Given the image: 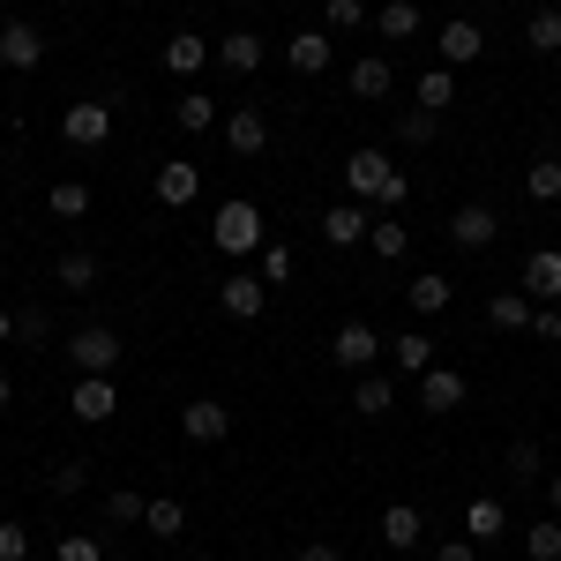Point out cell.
<instances>
[{"label":"cell","mask_w":561,"mask_h":561,"mask_svg":"<svg viewBox=\"0 0 561 561\" xmlns=\"http://www.w3.org/2000/svg\"><path fill=\"white\" fill-rule=\"evenodd\" d=\"M345 195L367 203V210H382V217H397L412 203V180H404V165H389L382 150H352L345 158Z\"/></svg>","instance_id":"6da1fadb"},{"label":"cell","mask_w":561,"mask_h":561,"mask_svg":"<svg viewBox=\"0 0 561 561\" xmlns=\"http://www.w3.org/2000/svg\"><path fill=\"white\" fill-rule=\"evenodd\" d=\"M210 240H217V255H255V248H262V210L248 203V195L217 203V217H210Z\"/></svg>","instance_id":"7a4b0ae2"},{"label":"cell","mask_w":561,"mask_h":561,"mask_svg":"<svg viewBox=\"0 0 561 561\" xmlns=\"http://www.w3.org/2000/svg\"><path fill=\"white\" fill-rule=\"evenodd\" d=\"M442 232H449V248H465V255H486V248L502 240V210H494V203H457Z\"/></svg>","instance_id":"3957f363"},{"label":"cell","mask_w":561,"mask_h":561,"mask_svg":"<svg viewBox=\"0 0 561 561\" xmlns=\"http://www.w3.org/2000/svg\"><path fill=\"white\" fill-rule=\"evenodd\" d=\"M60 135H68L76 150H105V142H113V105H105V98H76V105L60 113Z\"/></svg>","instance_id":"277c9868"},{"label":"cell","mask_w":561,"mask_h":561,"mask_svg":"<svg viewBox=\"0 0 561 561\" xmlns=\"http://www.w3.org/2000/svg\"><path fill=\"white\" fill-rule=\"evenodd\" d=\"M121 352H128V345H121L105 322H83V330L68 337V359H76V375H113V367H121Z\"/></svg>","instance_id":"5b68a950"},{"label":"cell","mask_w":561,"mask_h":561,"mask_svg":"<svg viewBox=\"0 0 561 561\" xmlns=\"http://www.w3.org/2000/svg\"><path fill=\"white\" fill-rule=\"evenodd\" d=\"M382 330H375V322H345V330H337V337H330V359H337V367H345V375H367V367H382Z\"/></svg>","instance_id":"8992f818"},{"label":"cell","mask_w":561,"mask_h":561,"mask_svg":"<svg viewBox=\"0 0 561 561\" xmlns=\"http://www.w3.org/2000/svg\"><path fill=\"white\" fill-rule=\"evenodd\" d=\"M217 307H225L232 322H262V307H270L262 270H232V277H217Z\"/></svg>","instance_id":"52a82bcc"},{"label":"cell","mask_w":561,"mask_h":561,"mask_svg":"<svg viewBox=\"0 0 561 561\" xmlns=\"http://www.w3.org/2000/svg\"><path fill=\"white\" fill-rule=\"evenodd\" d=\"M68 412H76L83 427H105V420L121 412V389H113V375H76V389H68Z\"/></svg>","instance_id":"ba28073f"},{"label":"cell","mask_w":561,"mask_h":561,"mask_svg":"<svg viewBox=\"0 0 561 561\" xmlns=\"http://www.w3.org/2000/svg\"><path fill=\"white\" fill-rule=\"evenodd\" d=\"M225 142H232V158H262L270 150V113L262 105H225Z\"/></svg>","instance_id":"9c48e42d"},{"label":"cell","mask_w":561,"mask_h":561,"mask_svg":"<svg viewBox=\"0 0 561 561\" xmlns=\"http://www.w3.org/2000/svg\"><path fill=\"white\" fill-rule=\"evenodd\" d=\"M180 434L195 442V449H210L232 434V404H217V397H195V404H180Z\"/></svg>","instance_id":"30bf717a"},{"label":"cell","mask_w":561,"mask_h":561,"mask_svg":"<svg viewBox=\"0 0 561 561\" xmlns=\"http://www.w3.org/2000/svg\"><path fill=\"white\" fill-rule=\"evenodd\" d=\"M150 187H158V203H165V210H187V203L203 195V165H187V158H165V165L150 173Z\"/></svg>","instance_id":"8fae6325"},{"label":"cell","mask_w":561,"mask_h":561,"mask_svg":"<svg viewBox=\"0 0 561 561\" xmlns=\"http://www.w3.org/2000/svg\"><path fill=\"white\" fill-rule=\"evenodd\" d=\"M367 225H375V210H367V203H330V210H322V240H330V248H367Z\"/></svg>","instance_id":"7c38bea8"},{"label":"cell","mask_w":561,"mask_h":561,"mask_svg":"<svg viewBox=\"0 0 561 561\" xmlns=\"http://www.w3.org/2000/svg\"><path fill=\"white\" fill-rule=\"evenodd\" d=\"M38 60H45V38H38V23H23V15H15V23H0V68H15V76H31Z\"/></svg>","instance_id":"4fadbf2b"},{"label":"cell","mask_w":561,"mask_h":561,"mask_svg":"<svg viewBox=\"0 0 561 561\" xmlns=\"http://www.w3.org/2000/svg\"><path fill=\"white\" fill-rule=\"evenodd\" d=\"M517 285L531 293V307H554V300H561V248H531Z\"/></svg>","instance_id":"5bb4252c"},{"label":"cell","mask_w":561,"mask_h":561,"mask_svg":"<svg viewBox=\"0 0 561 561\" xmlns=\"http://www.w3.org/2000/svg\"><path fill=\"white\" fill-rule=\"evenodd\" d=\"M330 60H337L330 31H293V38H285V68H293V76H322Z\"/></svg>","instance_id":"9a60e30c"},{"label":"cell","mask_w":561,"mask_h":561,"mask_svg":"<svg viewBox=\"0 0 561 561\" xmlns=\"http://www.w3.org/2000/svg\"><path fill=\"white\" fill-rule=\"evenodd\" d=\"M173 128L180 135H210V128H225V105H217L210 90H180L173 98Z\"/></svg>","instance_id":"2e32d148"},{"label":"cell","mask_w":561,"mask_h":561,"mask_svg":"<svg viewBox=\"0 0 561 561\" xmlns=\"http://www.w3.org/2000/svg\"><path fill=\"white\" fill-rule=\"evenodd\" d=\"M420 404H427L434 420H449V412L465 404V375H457V367H427V375H420Z\"/></svg>","instance_id":"e0dca14e"},{"label":"cell","mask_w":561,"mask_h":561,"mask_svg":"<svg viewBox=\"0 0 561 561\" xmlns=\"http://www.w3.org/2000/svg\"><path fill=\"white\" fill-rule=\"evenodd\" d=\"M352 412H359V420H389V412H397V382H389L382 367H367V375L352 382Z\"/></svg>","instance_id":"ac0fdd59"},{"label":"cell","mask_w":561,"mask_h":561,"mask_svg":"<svg viewBox=\"0 0 561 561\" xmlns=\"http://www.w3.org/2000/svg\"><path fill=\"white\" fill-rule=\"evenodd\" d=\"M352 98H359V105H375V98H389V90H397V68H389V53H367V60H352Z\"/></svg>","instance_id":"d6986e66"},{"label":"cell","mask_w":561,"mask_h":561,"mask_svg":"<svg viewBox=\"0 0 561 561\" xmlns=\"http://www.w3.org/2000/svg\"><path fill=\"white\" fill-rule=\"evenodd\" d=\"M486 322H494L502 337H531V293H524V285L494 293V300H486Z\"/></svg>","instance_id":"ffe728a7"},{"label":"cell","mask_w":561,"mask_h":561,"mask_svg":"<svg viewBox=\"0 0 561 561\" xmlns=\"http://www.w3.org/2000/svg\"><path fill=\"white\" fill-rule=\"evenodd\" d=\"M217 68H225V76H255V68H262V38L248 31V23L217 38Z\"/></svg>","instance_id":"44dd1931"},{"label":"cell","mask_w":561,"mask_h":561,"mask_svg":"<svg viewBox=\"0 0 561 561\" xmlns=\"http://www.w3.org/2000/svg\"><path fill=\"white\" fill-rule=\"evenodd\" d=\"M404 300H412V314L427 322V314H449V300H457V285H449L442 270H420V277L404 285Z\"/></svg>","instance_id":"7402d4cb"},{"label":"cell","mask_w":561,"mask_h":561,"mask_svg":"<svg viewBox=\"0 0 561 561\" xmlns=\"http://www.w3.org/2000/svg\"><path fill=\"white\" fill-rule=\"evenodd\" d=\"M389 367L420 382V375L434 367V337H427V330H404V337H389Z\"/></svg>","instance_id":"603a6c76"},{"label":"cell","mask_w":561,"mask_h":561,"mask_svg":"<svg viewBox=\"0 0 561 561\" xmlns=\"http://www.w3.org/2000/svg\"><path fill=\"white\" fill-rule=\"evenodd\" d=\"M479 53H486V38H479V23H442V68H472Z\"/></svg>","instance_id":"cb8c5ba5"},{"label":"cell","mask_w":561,"mask_h":561,"mask_svg":"<svg viewBox=\"0 0 561 561\" xmlns=\"http://www.w3.org/2000/svg\"><path fill=\"white\" fill-rule=\"evenodd\" d=\"M420 539H427V517H420L412 502H389V510H382V547L404 554V547H420Z\"/></svg>","instance_id":"d4e9b609"},{"label":"cell","mask_w":561,"mask_h":561,"mask_svg":"<svg viewBox=\"0 0 561 561\" xmlns=\"http://www.w3.org/2000/svg\"><path fill=\"white\" fill-rule=\"evenodd\" d=\"M210 53L217 45H203V31H173V38H165V68H173V76H203Z\"/></svg>","instance_id":"484cf974"},{"label":"cell","mask_w":561,"mask_h":561,"mask_svg":"<svg viewBox=\"0 0 561 561\" xmlns=\"http://www.w3.org/2000/svg\"><path fill=\"white\" fill-rule=\"evenodd\" d=\"M412 98H420L427 113H449V105H457V68H442V60H434L427 76L412 83Z\"/></svg>","instance_id":"4316f807"},{"label":"cell","mask_w":561,"mask_h":561,"mask_svg":"<svg viewBox=\"0 0 561 561\" xmlns=\"http://www.w3.org/2000/svg\"><path fill=\"white\" fill-rule=\"evenodd\" d=\"M502 531H510V517H502V502H486V494H479V502H465V539H472V547H486V539H502Z\"/></svg>","instance_id":"83f0119b"},{"label":"cell","mask_w":561,"mask_h":561,"mask_svg":"<svg viewBox=\"0 0 561 561\" xmlns=\"http://www.w3.org/2000/svg\"><path fill=\"white\" fill-rule=\"evenodd\" d=\"M524 45L547 53V60H561V8H531V15H524Z\"/></svg>","instance_id":"f1b7e54d"},{"label":"cell","mask_w":561,"mask_h":561,"mask_svg":"<svg viewBox=\"0 0 561 561\" xmlns=\"http://www.w3.org/2000/svg\"><path fill=\"white\" fill-rule=\"evenodd\" d=\"M45 210L60 217V225H76V217H90V180H53Z\"/></svg>","instance_id":"f546056e"},{"label":"cell","mask_w":561,"mask_h":561,"mask_svg":"<svg viewBox=\"0 0 561 561\" xmlns=\"http://www.w3.org/2000/svg\"><path fill=\"white\" fill-rule=\"evenodd\" d=\"M367 248H375L382 262H404V248H412V225H397V217L375 210V225H367Z\"/></svg>","instance_id":"4dcf8cb0"},{"label":"cell","mask_w":561,"mask_h":561,"mask_svg":"<svg viewBox=\"0 0 561 561\" xmlns=\"http://www.w3.org/2000/svg\"><path fill=\"white\" fill-rule=\"evenodd\" d=\"M375 31H382L389 45L420 38V8H412V0H382V15H375Z\"/></svg>","instance_id":"1f68e13d"},{"label":"cell","mask_w":561,"mask_h":561,"mask_svg":"<svg viewBox=\"0 0 561 561\" xmlns=\"http://www.w3.org/2000/svg\"><path fill=\"white\" fill-rule=\"evenodd\" d=\"M83 486H90V465H83V457H60V465L45 472V494H53V502H76Z\"/></svg>","instance_id":"d6a6232c"},{"label":"cell","mask_w":561,"mask_h":561,"mask_svg":"<svg viewBox=\"0 0 561 561\" xmlns=\"http://www.w3.org/2000/svg\"><path fill=\"white\" fill-rule=\"evenodd\" d=\"M434 135H442V113H427V105H404V113H397V142H412V150H427Z\"/></svg>","instance_id":"836d02e7"},{"label":"cell","mask_w":561,"mask_h":561,"mask_svg":"<svg viewBox=\"0 0 561 561\" xmlns=\"http://www.w3.org/2000/svg\"><path fill=\"white\" fill-rule=\"evenodd\" d=\"M53 285H68V293H90V285H98V255H83V248H68V255L53 262Z\"/></svg>","instance_id":"e575fe53"},{"label":"cell","mask_w":561,"mask_h":561,"mask_svg":"<svg viewBox=\"0 0 561 561\" xmlns=\"http://www.w3.org/2000/svg\"><path fill=\"white\" fill-rule=\"evenodd\" d=\"M502 465H510V479H517V486H539V479H547L539 442H510V449H502Z\"/></svg>","instance_id":"d590c367"},{"label":"cell","mask_w":561,"mask_h":561,"mask_svg":"<svg viewBox=\"0 0 561 561\" xmlns=\"http://www.w3.org/2000/svg\"><path fill=\"white\" fill-rule=\"evenodd\" d=\"M142 531H150V539H180V531H187V510H180L173 494H158V502L142 510Z\"/></svg>","instance_id":"8d00e7d4"},{"label":"cell","mask_w":561,"mask_h":561,"mask_svg":"<svg viewBox=\"0 0 561 561\" xmlns=\"http://www.w3.org/2000/svg\"><path fill=\"white\" fill-rule=\"evenodd\" d=\"M524 195L531 203H561V158H531L524 165Z\"/></svg>","instance_id":"74e56055"},{"label":"cell","mask_w":561,"mask_h":561,"mask_svg":"<svg viewBox=\"0 0 561 561\" xmlns=\"http://www.w3.org/2000/svg\"><path fill=\"white\" fill-rule=\"evenodd\" d=\"M375 15H367V0H322V31L330 38H345V31H367Z\"/></svg>","instance_id":"f35d334b"},{"label":"cell","mask_w":561,"mask_h":561,"mask_svg":"<svg viewBox=\"0 0 561 561\" xmlns=\"http://www.w3.org/2000/svg\"><path fill=\"white\" fill-rule=\"evenodd\" d=\"M524 554H531V561H561V517L524 524Z\"/></svg>","instance_id":"ab89813d"},{"label":"cell","mask_w":561,"mask_h":561,"mask_svg":"<svg viewBox=\"0 0 561 561\" xmlns=\"http://www.w3.org/2000/svg\"><path fill=\"white\" fill-rule=\"evenodd\" d=\"M53 561H105V547H98L90 531H60V539H53Z\"/></svg>","instance_id":"60d3db41"},{"label":"cell","mask_w":561,"mask_h":561,"mask_svg":"<svg viewBox=\"0 0 561 561\" xmlns=\"http://www.w3.org/2000/svg\"><path fill=\"white\" fill-rule=\"evenodd\" d=\"M142 510H150V502H142L135 486H113V494H105V517L113 524H142Z\"/></svg>","instance_id":"b9f144b4"},{"label":"cell","mask_w":561,"mask_h":561,"mask_svg":"<svg viewBox=\"0 0 561 561\" xmlns=\"http://www.w3.org/2000/svg\"><path fill=\"white\" fill-rule=\"evenodd\" d=\"M285 277H293V248L270 240V248H262V285H285Z\"/></svg>","instance_id":"7bdbcfd3"},{"label":"cell","mask_w":561,"mask_h":561,"mask_svg":"<svg viewBox=\"0 0 561 561\" xmlns=\"http://www.w3.org/2000/svg\"><path fill=\"white\" fill-rule=\"evenodd\" d=\"M15 337H23V345H45V337H53V314H45V307H23V314H15Z\"/></svg>","instance_id":"ee69618b"},{"label":"cell","mask_w":561,"mask_h":561,"mask_svg":"<svg viewBox=\"0 0 561 561\" xmlns=\"http://www.w3.org/2000/svg\"><path fill=\"white\" fill-rule=\"evenodd\" d=\"M0 561H31V524H0Z\"/></svg>","instance_id":"f6af8a7d"},{"label":"cell","mask_w":561,"mask_h":561,"mask_svg":"<svg viewBox=\"0 0 561 561\" xmlns=\"http://www.w3.org/2000/svg\"><path fill=\"white\" fill-rule=\"evenodd\" d=\"M531 337L539 345H561V307H531Z\"/></svg>","instance_id":"bcb514c9"},{"label":"cell","mask_w":561,"mask_h":561,"mask_svg":"<svg viewBox=\"0 0 561 561\" xmlns=\"http://www.w3.org/2000/svg\"><path fill=\"white\" fill-rule=\"evenodd\" d=\"M434 561H479V547H472V539H442V547H434Z\"/></svg>","instance_id":"7dc6e473"},{"label":"cell","mask_w":561,"mask_h":561,"mask_svg":"<svg viewBox=\"0 0 561 561\" xmlns=\"http://www.w3.org/2000/svg\"><path fill=\"white\" fill-rule=\"evenodd\" d=\"M300 561H345V554H337L330 539H307V547H300Z\"/></svg>","instance_id":"c3c4849f"},{"label":"cell","mask_w":561,"mask_h":561,"mask_svg":"<svg viewBox=\"0 0 561 561\" xmlns=\"http://www.w3.org/2000/svg\"><path fill=\"white\" fill-rule=\"evenodd\" d=\"M539 486H547V510H554V517H561V465H554V472H547V479H539Z\"/></svg>","instance_id":"681fc988"},{"label":"cell","mask_w":561,"mask_h":561,"mask_svg":"<svg viewBox=\"0 0 561 561\" xmlns=\"http://www.w3.org/2000/svg\"><path fill=\"white\" fill-rule=\"evenodd\" d=\"M8 337H15V314H8V307H0V345H8Z\"/></svg>","instance_id":"f907efd6"},{"label":"cell","mask_w":561,"mask_h":561,"mask_svg":"<svg viewBox=\"0 0 561 561\" xmlns=\"http://www.w3.org/2000/svg\"><path fill=\"white\" fill-rule=\"evenodd\" d=\"M8 404H15V382H8V375H0V412H8Z\"/></svg>","instance_id":"816d5d0a"},{"label":"cell","mask_w":561,"mask_h":561,"mask_svg":"<svg viewBox=\"0 0 561 561\" xmlns=\"http://www.w3.org/2000/svg\"><path fill=\"white\" fill-rule=\"evenodd\" d=\"M240 8H255V0H240Z\"/></svg>","instance_id":"f5cc1de1"}]
</instances>
